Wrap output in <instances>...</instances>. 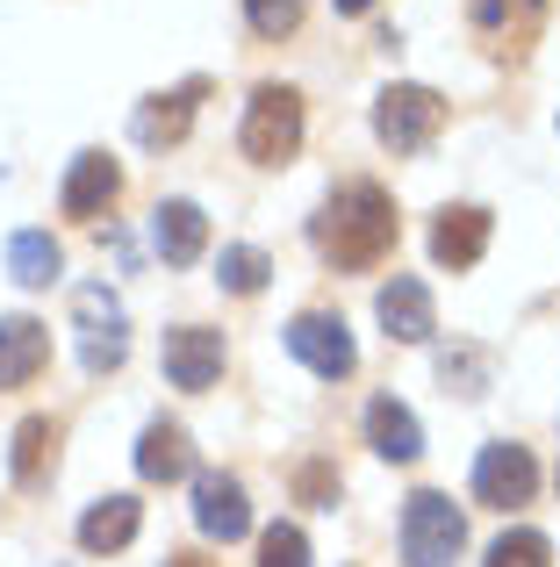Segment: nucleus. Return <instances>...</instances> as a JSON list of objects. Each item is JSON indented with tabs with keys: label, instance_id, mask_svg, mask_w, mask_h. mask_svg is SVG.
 <instances>
[{
	"label": "nucleus",
	"instance_id": "1",
	"mask_svg": "<svg viewBox=\"0 0 560 567\" xmlns=\"http://www.w3.org/2000/svg\"><path fill=\"white\" fill-rule=\"evenodd\" d=\"M309 237H317V251L338 266V274H366V266H381L395 251L403 223H395V202L374 181H345L331 202H323V216L309 223Z\"/></svg>",
	"mask_w": 560,
	"mask_h": 567
},
{
	"label": "nucleus",
	"instance_id": "2",
	"mask_svg": "<svg viewBox=\"0 0 560 567\" xmlns=\"http://www.w3.org/2000/svg\"><path fill=\"white\" fill-rule=\"evenodd\" d=\"M467 554V517L453 496H438V488H417V496L403 503V560L409 567H453Z\"/></svg>",
	"mask_w": 560,
	"mask_h": 567
},
{
	"label": "nucleus",
	"instance_id": "3",
	"mask_svg": "<svg viewBox=\"0 0 560 567\" xmlns=\"http://www.w3.org/2000/svg\"><path fill=\"white\" fill-rule=\"evenodd\" d=\"M438 130H446V101H438L432 86H381V101H374V137L388 144L395 158L432 152Z\"/></svg>",
	"mask_w": 560,
	"mask_h": 567
},
{
	"label": "nucleus",
	"instance_id": "4",
	"mask_svg": "<svg viewBox=\"0 0 560 567\" xmlns=\"http://www.w3.org/2000/svg\"><path fill=\"white\" fill-rule=\"evenodd\" d=\"M294 152H302V94L267 80L245 109V158L252 166H288Z\"/></svg>",
	"mask_w": 560,
	"mask_h": 567
},
{
	"label": "nucleus",
	"instance_id": "5",
	"mask_svg": "<svg viewBox=\"0 0 560 567\" xmlns=\"http://www.w3.org/2000/svg\"><path fill=\"white\" fill-rule=\"evenodd\" d=\"M288 352L309 367V374H323V381H345L352 367H360L345 317H331V309H302V317L288 323Z\"/></svg>",
	"mask_w": 560,
	"mask_h": 567
},
{
	"label": "nucleus",
	"instance_id": "6",
	"mask_svg": "<svg viewBox=\"0 0 560 567\" xmlns=\"http://www.w3.org/2000/svg\"><path fill=\"white\" fill-rule=\"evenodd\" d=\"M532 496H539V460L525 453V445H510V439L481 445V460H475V503H489V511H518V503H532Z\"/></svg>",
	"mask_w": 560,
	"mask_h": 567
},
{
	"label": "nucleus",
	"instance_id": "7",
	"mask_svg": "<svg viewBox=\"0 0 560 567\" xmlns=\"http://www.w3.org/2000/svg\"><path fill=\"white\" fill-rule=\"evenodd\" d=\"M158 367H166V381L187 388V395L216 388V381H224V331H209V323H180V331H166Z\"/></svg>",
	"mask_w": 560,
	"mask_h": 567
},
{
	"label": "nucleus",
	"instance_id": "8",
	"mask_svg": "<svg viewBox=\"0 0 560 567\" xmlns=\"http://www.w3.org/2000/svg\"><path fill=\"white\" fill-rule=\"evenodd\" d=\"M115 194H123V166H115L108 152H80V158H72V173H65L58 208L80 216V223H94V216H108V208H115Z\"/></svg>",
	"mask_w": 560,
	"mask_h": 567
},
{
	"label": "nucleus",
	"instance_id": "9",
	"mask_svg": "<svg viewBox=\"0 0 560 567\" xmlns=\"http://www.w3.org/2000/svg\"><path fill=\"white\" fill-rule=\"evenodd\" d=\"M374 309H381V331H388L395 346H424V338L438 331V309H432V288H424V280H409V274H395L388 288L374 295Z\"/></svg>",
	"mask_w": 560,
	"mask_h": 567
},
{
	"label": "nucleus",
	"instance_id": "10",
	"mask_svg": "<svg viewBox=\"0 0 560 567\" xmlns=\"http://www.w3.org/2000/svg\"><path fill=\"white\" fill-rule=\"evenodd\" d=\"M195 525H201V539H245L252 532V503H245V488L230 482V474H195Z\"/></svg>",
	"mask_w": 560,
	"mask_h": 567
},
{
	"label": "nucleus",
	"instance_id": "11",
	"mask_svg": "<svg viewBox=\"0 0 560 567\" xmlns=\"http://www.w3.org/2000/svg\"><path fill=\"white\" fill-rule=\"evenodd\" d=\"M43 367H51V323L0 317V388H29Z\"/></svg>",
	"mask_w": 560,
	"mask_h": 567
},
{
	"label": "nucleus",
	"instance_id": "12",
	"mask_svg": "<svg viewBox=\"0 0 560 567\" xmlns=\"http://www.w3.org/2000/svg\"><path fill=\"white\" fill-rule=\"evenodd\" d=\"M481 251H489V208H438L432 259L453 266V274H467V266H481Z\"/></svg>",
	"mask_w": 560,
	"mask_h": 567
},
{
	"label": "nucleus",
	"instance_id": "13",
	"mask_svg": "<svg viewBox=\"0 0 560 567\" xmlns=\"http://www.w3.org/2000/svg\"><path fill=\"white\" fill-rule=\"evenodd\" d=\"M475 37L496 43V51H525V43L539 37V22H547V0H475Z\"/></svg>",
	"mask_w": 560,
	"mask_h": 567
},
{
	"label": "nucleus",
	"instance_id": "14",
	"mask_svg": "<svg viewBox=\"0 0 560 567\" xmlns=\"http://www.w3.org/2000/svg\"><path fill=\"white\" fill-rule=\"evenodd\" d=\"M80 323H86V367L94 374H115L123 367V309H115L108 288H80Z\"/></svg>",
	"mask_w": 560,
	"mask_h": 567
},
{
	"label": "nucleus",
	"instance_id": "15",
	"mask_svg": "<svg viewBox=\"0 0 560 567\" xmlns=\"http://www.w3.org/2000/svg\"><path fill=\"white\" fill-rule=\"evenodd\" d=\"M152 245H158V259H166V266H195L201 251H209V216H201L195 202H158Z\"/></svg>",
	"mask_w": 560,
	"mask_h": 567
},
{
	"label": "nucleus",
	"instance_id": "16",
	"mask_svg": "<svg viewBox=\"0 0 560 567\" xmlns=\"http://www.w3.org/2000/svg\"><path fill=\"white\" fill-rule=\"evenodd\" d=\"M366 445H374L381 460H395V467H409V460L424 453V431H417V416H409L395 395H374L366 402Z\"/></svg>",
	"mask_w": 560,
	"mask_h": 567
},
{
	"label": "nucleus",
	"instance_id": "17",
	"mask_svg": "<svg viewBox=\"0 0 560 567\" xmlns=\"http://www.w3.org/2000/svg\"><path fill=\"white\" fill-rule=\"evenodd\" d=\"M195 94H201V80H187L180 94H152V101H144L137 123H129L144 152H166V144H180V137H187V123H195Z\"/></svg>",
	"mask_w": 560,
	"mask_h": 567
},
{
	"label": "nucleus",
	"instance_id": "18",
	"mask_svg": "<svg viewBox=\"0 0 560 567\" xmlns=\"http://www.w3.org/2000/svg\"><path fill=\"white\" fill-rule=\"evenodd\" d=\"M187 467H195V445H187V431L180 424H144V439H137V474L144 482H187Z\"/></svg>",
	"mask_w": 560,
	"mask_h": 567
},
{
	"label": "nucleus",
	"instance_id": "19",
	"mask_svg": "<svg viewBox=\"0 0 560 567\" xmlns=\"http://www.w3.org/2000/svg\"><path fill=\"white\" fill-rule=\"evenodd\" d=\"M137 525H144L137 496H101L94 511L80 517V546H86V554H123V546L137 539Z\"/></svg>",
	"mask_w": 560,
	"mask_h": 567
},
{
	"label": "nucleus",
	"instance_id": "20",
	"mask_svg": "<svg viewBox=\"0 0 560 567\" xmlns=\"http://www.w3.org/2000/svg\"><path fill=\"white\" fill-rule=\"evenodd\" d=\"M58 266H65V251L51 245V230H14L8 237V274L22 280V288H51Z\"/></svg>",
	"mask_w": 560,
	"mask_h": 567
},
{
	"label": "nucleus",
	"instance_id": "21",
	"mask_svg": "<svg viewBox=\"0 0 560 567\" xmlns=\"http://www.w3.org/2000/svg\"><path fill=\"white\" fill-rule=\"evenodd\" d=\"M51 460H58V424L51 416H22V424H14V482L37 488L43 474H51Z\"/></svg>",
	"mask_w": 560,
	"mask_h": 567
},
{
	"label": "nucleus",
	"instance_id": "22",
	"mask_svg": "<svg viewBox=\"0 0 560 567\" xmlns=\"http://www.w3.org/2000/svg\"><path fill=\"white\" fill-rule=\"evenodd\" d=\"M267 274H273V259L259 245H224V259H216V280H224L230 295H259Z\"/></svg>",
	"mask_w": 560,
	"mask_h": 567
},
{
	"label": "nucleus",
	"instance_id": "23",
	"mask_svg": "<svg viewBox=\"0 0 560 567\" xmlns=\"http://www.w3.org/2000/svg\"><path fill=\"white\" fill-rule=\"evenodd\" d=\"M547 532H532V525H518V532H504V539L489 546V560L481 567H547Z\"/></svg>",
	"mask_w": 560,
	"mask_h": 567
},
{
	"label": "nucleus",
	"instance_id": "24",
	"mask_svg": "<svg viewBox=\"0 0 560 567\" xmlns=\"http://www.w3.org/2000/svg\"><path fill=\"white\" fill-rule=\"evenodd\" d=\"M259 567H309V539L294 525H267L259 532Z\"/></svg>",
	"mask_w": 560,
	"mask_h": 567
},
{
	"label": "nucleus",
	"instance_id": "25",
	"mask_svg": "<svg viewBox=\"0 0 560 567\" xmlns=\"http://www.w3.org/2000/svg\"><path fill=\"white\" fill-rule=\"evenodd\" d=\"M245 14H252V29L259 37H294L302 29V0H245Z\"/></svg>",
	"mask_w": 560,
	"mask_h": 567
},
{
	"label": "nucleus",
	"instance_id": "26",
	"mask_svg": "<svg viewBox=\"0 0 560 567\" xmlns=\"http://www.w3.org/2000/svg\"><path fill=\"white\" fill-rule=\"evenodd\" d=\"M294 496L317 503V511H331V503H338V474L323 467V460H302V467H294Z\"/></svg>",
	"mask_w": 560,
	"mask_h": 567
},
{
	"label": "nucleus",
	"instance_id": "27",
	"mask_svg": "<svg viewBox=\"0 0 560 567\" xmlns=\"http://www.w3.org/2000/svg\"><path fill=\"white\" fill-rule=\"evenodd\" d=\"M438 374H446V381H481V352H446Z\"/></svg>",
	"mask_w": 560,
	"mask_h": 567
},
{
	"label": "nucleus",
	"instance_id": "28",
	"mask_svg": "<svg viewBox=\"0 0 560 567\" xmlns=\"http://www.w3.org/2000/svg\"><path fill=\"white\" fill-rule=\"evenodd\" d=\"M331 8H338V14H366V8H374V0H331Z\"/></svg>",
	"mask_w": 560,
	"mask_h": 567
},
{
	"label": "nucleus",
	"instance_id": "29",
	"mask_svg": "<svg viewBox=\"0 0 560 567\" xmlns=\"http://www.w3.org/2000/svg\"><path fill=\"white\" fill-rule=\"evenodd\" d=\"M166 567H216V560H201V554H173Z\"/></svg>",
	"mask_w": 560,
	"mask_h": 567
}]
</instances>
